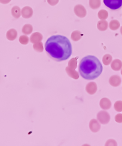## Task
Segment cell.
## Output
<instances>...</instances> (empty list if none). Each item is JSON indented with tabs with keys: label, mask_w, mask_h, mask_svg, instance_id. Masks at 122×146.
Wrapping results in <instances>:
<instances>
[{
	"label": "cell",
	"mask_w": 122,
	"mask_h": 146,
	"mask_svg": "<svg viewBox=\"0 0 122 146\" xmlns=\"http://www.w3.org/2000/svg\"><path fill=\"white\" fill-rule=\"evenodd\" d=\"M44 48L48 56L57 62L69 59L72 54L70 41L66 36L61 35H52L48 38Z\"/></svg>",
	"instance_id": "obj_1"
},
{
	"label": "cell",
	"mask_w": 122,
	"mask_h": 146,
	"mask_svg": "<svg viewBox=\"0 0 122 146\" xmlns=\"http://www.w3.org/2000/svg\"><path fill=\"white\" fill-rule=\"evenodd\" d=\"M102 65L99 60L92 55L84 57L78 65V71L81 76L86 80H94L102 72Z\"/></svg>",
	"instance_id": "obj_2"
},
{
	"label": "cell",
	"mask_w": 122,
	"mask_h": 146,
	"mask_svg": "<svg viewBox=\"0 0 122 146\" xmlns=\"http://www.w3.org/2000/svg\"><path fill=\"white\" fill-rule=\"evenodd\" d=\"M105 5L113 10H117L122 7V0H103Z\"/></svg>",
	"instance_id": "obj_3"
},
{
	"label": "cell",
	"mask_w": 122,
	"mask_h": 146,
	"mask_svg": "<svg viewBox=\"0 0 122 146\" xmlns=\"http://www.w3.org/2000/svg\"><path fill=\"white\" fill-rule=\"evenodd\" d=\"M97 120L101 124L105 125L109 123L110 120V115L109 113L105 110L100 111L97 114Z\"/></svg>",
	"instance_id": "obj_4"
},
{
	"label": "cell",
	"mask_w": 122,
	"mask_h": 146,
	"mask_svg": "<svg viewBox=\"0 0 122 146\" xmlns=\"http://www.w3.org/2000/svg\"><path fill=\"white\" fill-rule=\"evenodd\" d=\"M74 11L76 16L81 18L84 17L87 15V11L86 9H85V7L83 5L81 4L76 5L74 7Z\"/></svg>",
	"instance_id": "obj_5"
},
{
	"label": "cell",
	"mask_w": 122,
	"mask_h": 146,
	"mask_svg": "<svg viewBox=\"0 0 122 146\" xmlns=\"http://www.w3.org/2000/svg\"><path fill=\"white\" fill-rule=\"evenodd\" d=\"M89 128L93 132H98L101 129L100 123L96 119H91L89 122Z\"/></svg>",
	"instance_id": "obj_6"
},
{
	"label": "cell",
	"mask_w": 122,
	"mask_h": 146,
	"mask_svg": "<svg viewBox=\"0 0 122 146\" xmlns=\"http://www.w3.org/2000/svg\"><path fill=\"white\" fill-rule=\"evenodd\" d=\"M32 15L33 10L29 6H26L21 10V16L25 19H29V18L31 17Z\"/></svg>",
	"instance_id": "obj_7"
},
{
	"label": "cell",
	"mask_w": 122,
	"mask_h": 146,
	"mask_svg": "<svg viewBox=\"0 0 122 146\" xmlns=\"http://www.w3.org/2000/svg\"><path fill=\"white\" fill-rule=\"evenodd\" d=\"M109 83L112 86L117 87L120 85L121 83V79L120 76L117 75H114L109 78Z\"/></svg>",
	"instance_id": "obj_8"
},
{
	"label": "cell",
	"mask_w": 122,
	"mask_h": 146,
	"mask_svg": "<svg viewBox=\"0 0 122 146\" xmlns=\"http://www.w3.org/2000/svg\"><path fill=\"white\" fill-rule=\"evenodd\" d=\"M86 92L90 95L95 94L97 91V85L95 82L89 83L86 87Z\"/></svg>",
	"instance_id": "obj_9"
},
{
	"label": "cell",
	"mask_w": 122,
	"mask_h": 146,
	"mask_svg": "<svg viewBox=\"0 0 122 146\" xmlns=\"http://www.w3.org/2000/svg\"><path fill=\"white\" fill-rule=\"evenodd\" d=\"M99 105L101 108L104 110H108L111 108V102L109 99L107 98H103L101 100Z\"/></svg>",
	"instance_id": "obj_10"
},
{
	"label": "cell",
	"mask_w": 122,
	"mask_h": 146,
	"mask_svg": "<svg viewBox=\"0 0 122 146\" xmlns=\"http://www.w3.org/2000/svg\"><path fill=\"white\" fill-rule=\"evenodd\" d=\"M43 38V36H42V35L40 33H33L30 36V41L32 42V43H36V42H41V40Z\"/></svg>",
	"instance_id": "obj_11"
},
{
	"label": "cell",
	"mask_w": 122,
	"mask_h": 146,
	"mask_svg": "<svg viewBox=\"0 0 122 146\" xmlns=\"http://www.w3.org/2000/svg\"><path fill=\"white\" fill-rule=\"evenodd\" d=\"M111 67L114 71H118L121 70L122 62L120 59H114L111 63Z\"/></svg>",
	"instance_id": "obj_12"
},
{
	"label": "cell",
	"mask_w": 122,
	"mask_h": 146,
	"mask_svg": "<svg viewBox=\"0 0 122 146\" xmlns=\"http://www.w3.org/2000/svg\"><path fill=\"white\" fill-rule=\"evenodd\" d=\"M66 72L68 75L71 77V78L75 79V80H77L79 78V74L78 72H77L75 70L72 69L70 68L69 66H67V67L65 68Z\"/></svg>",
	"instance_id": "obj_13"
},
{
	"label": "cell",
	"mask_w": 122,
	"mask_h": 146,
	"mask_svg": "<svg viewBox=\"0 0 122 146\" xmlns=\"http://www.w3.org/2000/svg\"><path fill=\"white\" fill-rule=\"evenodd\" d=\"M17 36V33L16 30L15 29H11L7 31V34H6V36L7 38L10 41H13L15 40Z\"/></svg>",
	"instance_id": "obj_14"
},
{
	"label": "cell",
	"mask_w": 122,
	"mask_h": 146,
	"mask_svg": "<svg viewBox=\"0 0 122 146\" xmlns=\"http://www.w3.org/2000/svg\"><path fill=\"white\" fill-rule=\"evenodd\" d=\"M108 27V23L105 20H101L97 24V27L99 31H106Z\"/></svg>",
	"instance_id": "obj_15"
},
{
	"label": "cell",
	"mask_w": 122,
	"mask_h": 146,
	"mask_svg": "<svg viewBox=\"0 0 122 146\" xmlns=\"http://www.w3.org/2000/svg\"><path fill=\"white\" fill-rule=\"evenodd\" d=\"M11 15L15 19H19L21 16V10L18 6H14L11 9Z\"/></svg>",
	"instance_id": "obj_16"
},
{
	"label": "cell",
	"mask_w": 122,
	"mask_h": 146,
	"mask_svg": "<svg viewBox=\"0 0 122 146\" xmlns=\"http://www.w3.org/2000/svg\"><path fill=\"white\" fill-rule=\"evenodd\" d=\"M89 4L91 9L96 10L101 7V0H89Z\"/></svg>",
	"instance_id": "obj_17"
},
{
	"label": "cell",
	"mask_w": 122,
	"mask_h": 146,
	"mask_svg": "<svg viewBox=\"0 0 122 146\" xmlns=\"http://www.w3.org/2000/svg\"><path fill=\"white\" fill-rule=\"evenodd\" d=\"M120 27V23L117 20H112L109 24V29L112 31H116Z\"/></svg>",
	"instance_id": "obj_18"
},
{
	"label": "cell",
	"mask_w": 122,
	"mask_h": 146,
	"mask_svg": "<svg viewBox=\"0 0 122 146\" xmlns=\"http://www.w3.org/2000/svg\"><path fill=\"white\" fill-rule=\"evenodd\" d=\"M22 33L25 35H29L33 31V27L30 24H25L22 28Z\"/></svg>",
	"instance_id": "obj_19"
},
{
	"label": "cell",
	"mask_w": 122,
	"mask_h": 146,
	"mask_svg": "<svg viewBox=\"0 0 122 146\" xmlns=\"http://www.w3.org/2000/svg\"><path fill=\"white\" fill-rule=\"evenodd\" d=\"M82 36H83V34L80 31H74L72 33L71 38L74 41H77L82 38Z\"/></svg>",
	"instance_id": "obj_20"
},
{
	"label": "cell",
	"mask_w": 122,
	"mask_h": 146,
	"mask_svg": "<svg viewBox=\"0 0 122 146\" xmlns=\"http://www.w3.org/2000/svg\"><path fill=\"white\" fill-rule=\"evenodd\" d=\"M113 57L109 54H106L102 58V62L105 65H108L112 62Z\"/></svg>",
	"instance_id": "obj_21"
},
{
	"label": "cell",
	"mask_w": 122,
	"mask_h": 146,
	"mask_svg": "<svg viewBox=\"0 0 122 146\" xmlns=\"http://www.w3.org/2000/svg\"><path fill=\"white\" fill-rule=\"evenodd\" d=\"M97 16H98V17L101 20H105L107 19V17L108 16V13L105 10L102 9L99 11Z\"/></svg>",
	"instance_id": "obj_22"
},
{
	"label": "cell",
	"mask_w": 122,
	"mask_h": 146,
	"mask_svg": "<svg viewBox=\"0 0 122 146\" xmlns=\"http://www.w3.org/2000/svg\"><path fill=\"white\" fill-rule=\"evenodd\" d=\"M33 48L36 52H42L44 49L43 45H42V42L41 41L36 42V43L34 44Z\"/></svg>",
	"instance_id": "obj_23"
},
{
	"label": "cell",
	"mask_w": 122,
	"mask_h": 146,
	"mask_svg": "<svg viewBox=\"0 0 122 146\" xmlns=\"http://www.w3.org/2000/svg\"><path fill=\"white\" fill-rule=\"evenodd\" d=\"M68 66L70 68L76 70L77 66V60L76 58H72L68 62Z\"/></svg>",
	"instance_id": "obj_24"
},
{
	"label": "cell",
	"mask_w": 122,
	"mask_h": 146,
	"mask_svg": "<svg viewBox=\"0 0 122 146\" xmlns=\"http://www.w3.org/2000/svg\"><path fill=\"white\" fill-rule=\"evenodd\" d=\"M114 110L117 112H121L122 111V101H117L114 103Z\"/></svg>",
	"instance_id": "obj_25"
},
{
	"label": "cell",
	"mask_w": 122,
	"mask_h": 146,
	"mask_svg": "<svg viewBox=\"0 0 122 146\" xmlns=\"http://www.w3.org/2000/svg\"><path fill=\"white\" fill-rule=\"evenodd\" d=\"M29 37L27 35H21L19 37V42L22 44L27 45L29 42Z\"/></svg>",
	"instance_id": "obj_26"
},
{
	"label": "cell",
	"mask_w": 122,
	"mask_h": 146,
	"mask_svg": "<svg viewBox=\"0 0 122 146\" xmlns=\"http://www.w3.org/2000/svg\"><path fill=\"white\" fill-rule=\"evenodd\" d=\"M105 146H117V143L114 139H109L106 141Z\"/></svg>",
	"instance_id": "obj_27"
},
{
	"label": "cell",
	"mask_w": 122,
	"mask_h": 146,
	"mask_svg": "<svg viewBox=\"0 0 122 146\" xmlns=\"http://www.w3.org/2000/svg\"><path fill=\"white\" fill-rule=\"evenodd\" d=\"M115 120L116 122L119 123H122V114H117L115 116Z\"/></svg>",
	"instance_id": "obj_28"
},
{
	"label": "cell",
	"mask_w": 122,
	"mask_h": 146,
	"mask_svg": "<svg viewBox=\"0 0 122 146\" xmlns=\"http://www.w3.org/2000/svg\"><path fill=\"white\" fill-rule=\"evenodd\" d=\"M59 1V0H47V3L52 6L56 5Z\"/></svg>",
	"instance_id": "obj_29"
},
{
	"label": "cell",
	"mask_w": 122,
	"mask_h": 146,
	"mask_svg": "<svg viewBox=\"0 0 122 146\" xmlns=\"http://www.w3.org/2000/svg\"><path fill=\"white\" fill-rule=\"evenodd\" d=\"M11 1V0H0V3L4 4H6L9 3Z\"/></svg>",
	"instance_id": "obj_30"
},
{
	"label": "cell",
	"mask_w": 122,
	"mask_h": 146,
	"mask_svg": "<svg viewBox=\"0 0 122 146\" xmlns=\"http://www.w3.org/2000/svg\"><path fill=\"white\" fill-rule=\"evenodd\" d=\"M82 146H90V145L88 144H83Z\"/></svg>",
	"instance_id": "obj_31"
},
{
	"label": "cell",
	"mask_w": 122,
	"mask_h": 146,
	"mask_svg": "<svg viewBox=\"0 0 122 146\" xmlns=\"http://www.w3.org/2000/svg\"><path fill=\"white\" fill-rule=\"evenodd\" d=\"M120 33H121V34L122 35V26H121V28H120Z\"/></svg>",
	"instance_id": "obj_32"
},
{
	"label": "cell",
	"mask_w": 122,
	"mask_h": 146,
	"mask_svg": "<svg viewBox=\"0 0 122 146\" xmlns=\"http://www.w3.org/2000/svg\"><path fill=\"white\" fill-rule=\"evenodd\" d=\"M121 74L122 75V68H121Z\"/></svg>",
	"instance_id": "obj_33"
}]
</instances>
